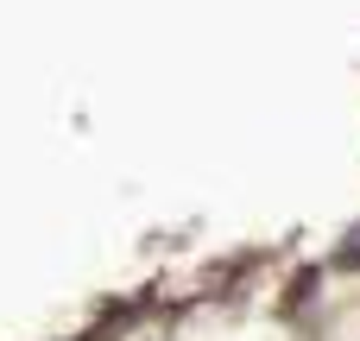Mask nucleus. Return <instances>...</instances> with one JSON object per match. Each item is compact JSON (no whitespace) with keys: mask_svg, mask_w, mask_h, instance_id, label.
I'll use <instances>...</instances> for the list:
<instances>
[{"mask_svg":"<svg viewBox=\"0 0 360 341\" xmlns=\"http://www.w3.org/2000/svg\"><path fill=\"white\" fill-rule=\"evenodd\" d=\"M335 259H342V266H360V228H354V234H348V247H342Z\"/></svg>","mask_w":360,"mask_h":341,"instance_id":"f257e3e1","label":"nucleus"}]
</instances>
